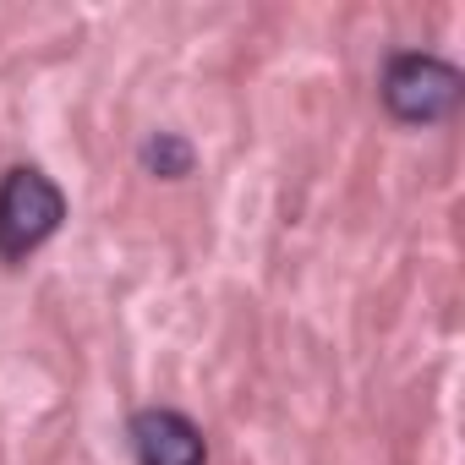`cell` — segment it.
Listing matches in <instances>:
<instances>
[{
    "label": "cell",
    "instance_id": "7a4b0ae2",
    "mask_svg": "<svg viewBox=\"0 0 465 465\" xmlns=\"http://www.w3.org/2000/svg\"><path fill=\"white\" fill-rule=\"evenodd\" d=\"M61 224H66V192L34 164L6 170V181H0V263L34 258Z\"/></svg>",
    "mask_w": 465,
    "mask_h": 465
},
{
    "label": "cell",
    "instance_id": "6da1fadb",
    "mask_svg": "<svg viewBox=\"0 0 465 465\" xmlns=\"http://www.w3.org/2000/svg\"><path fill=\"white\" fill-rule=\"evenodd\" d=\"M378 99L400 126H438L460 110L465 77H460V66H449L427 50H400V55L383 61Z\"/></svg>",
    "mask_w": 465,
    "mask_h": 465
},
{
    "label": "cell",
    "instance_id": "277c9868",
    "mask_svg": "<svg viewBox=\"0 0 465 465\" xmlns=\"http://www.w3.org/2000/svg\"><path fill=\"white\" fill-rule=\"evenodd\" d=\"M137 164L153 175V181H186L197 170V148L181 137V132H153L143 148H137Z\"/></svg>",
    "mask_w": 465,
    "mask_h": 465
},
{
    "label": "cell",
    "instance_id": "3957f363",
    "mask_svg": "<svg viewBox=\"0 0 465 465\" xmlns=\"http://www.w3.org/2000/svg\"><path fill=\"white\" fill-rule=\"evenodd\" d=\"M137 465H208V438L192 416L170 405H143L126 427Z\"/></svg>",
    "mask_w": 465,
    "mask_h": 465
}]
</instances>
